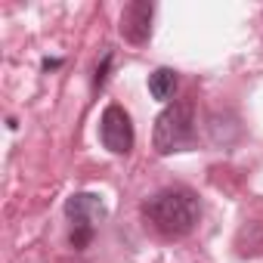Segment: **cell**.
I'll use <instances>...</instances> for the list:
<instances>
[{
	"label": "cell",
	"instance_id": "1",
	"mask_svg": "<svg viewBox=\"0 0 263 263\" xmlns=\"http://www.w3.org/2000/svg\"><path fill=\"white\" fill-rule=\"evenodd\" d=\"M143 217L152 223V229H158L161 235L167 238H180V235H189L201 217V208H198V198L195 192L189 189H161L155 192L146 204H143Z\"/></svg>",
	"mask_w": 263,
	"mask_h": 263
},
{
	"label": "cell",
	"instance_id": "2",
	"mask_svg": "<svg viewBox=\"0 0 263 263\" xmlns=\"http://www.w3.org/2000/svg\"><path fill=\"white\" fill-rule=\"evenodd\" d=\"M152 146L158 155H174V152H186L195 146V102L189 96L174 99L155 118Z\"/></svg>",
	"mask_w": 263,
	"mask_h": 263
},
{
	"label": "cell",
	"instance_id": "3",
	"mask_svg": "<svg viewBox=\"0 0 263 263\" xmlns=\"http://www.w3.org/2000/svg\"><path fill=\"white\" fill-rule=\"evenodd\" d=\"M105 201L99 198V195H93V192H74V195H68V201H65V217L71 220V235H68V241H71V248L74 251H84L90 241H93V235H96V229H99V223L105 220Z\"/></svg>",
	"mask_w": 263,
	"mask_h": 263
},
{
	"label": "cell",
	"instance_id": "4",
	"mask_svg": "<svg viewBox=\"0 0 263 263\" xmlns=\"http://www.w3.org/2000/svg\"><path fill=\"white\" fill-rule=\"evenodd\" d=\"M99 140L111 155H127L134 149V124L121 105H108L99 118Z\"/></svg>",
	"mask_w": 263,
	"mask_h": 263
},
{
	"label": "cell",
	"instance_id": "5",
	"mask_svg": "<svg viewBox=\"0 0 263 263\" xmlns=\"http://www.w3.org/2000/svg\"><path fill=\"white\" fill-rule=\"evenodd\" d=\"M152 16H155V7L146 4V0H134V4H127L124 13H121V34H124V41L146 44L149 34H152Z\"/></svg>",
	"mask_w": 263,
	"mask_h": 263
},
{
	"label": "cell",
	"instance_id": "6",
	"mask_svg": "<svg viewBox=\"0 0 263 263\" xmlns=\"http://www.w3.org/2000/svg\"><path fill=\"white\" fill-rule=\"evenodd\" d=\"M177 87H180V78H177L174 68H155V71L149 74V93H152L158 102H167V105H171Z\"/></svg>",
	"mask_w": 263,
	"mask_h": 263
},
{
	"label": "cell",
	"instance_id": "7",
	"mask_svg": "<svg viewBox=\"0 0 263 263\" xmlns=\"http://www.w3.org/2000/svg\"><path fill=\"white\" fill-rule=\"evenodd\" d=\"M108 65H111V53H105V56H102V65L96 68V78H93V87H96V90L105 84V78H108Z\"/></svg>",
	"mask_w": 263,
	"mask_h": 263
}]
</instances>
